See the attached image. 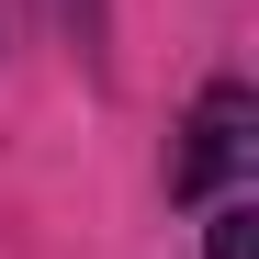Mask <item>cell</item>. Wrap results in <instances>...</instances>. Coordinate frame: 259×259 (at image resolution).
Instances as JSON below:
<instances>
[{
    "label": "cell",
    "mask_w": 259,
    "mask_h": 259,
    "mask_svg": "<svg viewBox=\"0 0 259 259\" xmlns=\"http://www.w3.org/2000/svg\"><path fill=\"white\" fill-rule=\"evenodd\" d=\"M248 158H259V91H248V79H203L192 113H181V147H169V203L237 192Z\"/></svg>",
    "instance_id": "6da1fadb"
},
{
    "label": "cell",
    "mask_w": 259,
    "mask_h": 259,
    "mask_svg": "<svg viewBox=\"0 0 259 259\" xmlns=\"http://www.w3.org/2000/svg\"><path fill=\"white\" fill-rule=\"evenodd\" d=\"M57 34H68V57L91 68V79L113 68V0H57Z\"/></svg>",
    "instance_id": "7a4b0ae2"
},
{
    "label": "cell",
    "mask_w": 259,
    "mask_h": 259,
    "mask_svg": "<svg viewBox=\"0 0 259 259\" xmlns=\"http://www.w3.org/2000/svg\"><path fill=\"white\" fill-rule=\"evenodd\" d=\"M248 237H259V203H248V192H214V214H203V259H248Z\"/></svg>",
    "instance_id": "3957f363"
}]
</instances>
